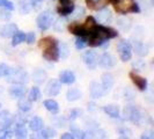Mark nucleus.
<instances>
[{
	"instance_id": "1",
	"label": "nucleus",
	"mask_w": 154,
	"mask_h": 139,
	"mask_svg": "<svg viewBox=\"0 0 154 139\" xmlns=\"http://www.w3.org/2000/svg\"><path fill=\"white\" fill-rule=\"evenodd\" d=\"M116 36H117V32L114 29L104 26H96L89 35L88 44L92 46H100L103 43H106V41L114 39Z\"/></svg>"
},
{
	"instance_id": "2",
	"label": "nucleus",
	"mask_w": 154,
	"mask_h": 139,
	"mask_svg": "<svg viewBox=\"0 0 154 139\" xmlns=\"http://www.w3.org/2000/svg\"><path fill=\"white\" fill-rule=\"evenodd\" d=\"M41 45H44L43 50V58L49 62H57L59 58L58 54V44L54 39L48 37L41 41Z\"/></svg>"
},
{
	"instance_id": "3",
	"label": "nucleus",
	"mask_w": 154,
	"mask_h": 139,
	"mask_svg": "<svg viewBox=\"0 0 154 139\" xmlns=\"http://www.w3.org/2000/svg\"><path fill=\"white\" fill-rule=\"evenodd\" d=\"M114 1V7L121 14H126L129 12L132 13H139L140 9L139 6L136 4L134 0H112Z\"/></svg>"
},
{
	"instance_id": "4",
	"label": "nucleus",
	"mask_w": 154,
	"mask_h": 139,
	"mask_svg": "<svg viewBox=\"0 0 154 139\" xmlns=\"http://www.w3.org/2000/svg\"><path fill=\"white\" fill-rule=\"evenodd\" d=\"M97 26V23L95 21V19L89 16L87 20H86L85 24L82 26H77V27H72L69 28L71 31L74 34V35H78V36H81V37H85V36H89L91 32L94 30V28Z\"/></svg>"
},
{
	"instance_id": "5",
	"label": "nucleus",
	"mask_w": 154,
	"mask_h": 139,
	"mask_svg": "<svg viewBox=\"0 0 154 139\" xmlns=\"http://www.w3.org/2000/svg\"><path fill=\"white\" fill-rule=\"evenodd\" d=\"M7 81L11 84H27L29 81V76L24 70H13L11 71V73L8 74Z\"/></svg>"
},
{
	"instance_id": "6",
	"label": "nucleus",
	"mask_w": 154,
	"mask_h": 139,
	"mask_svg": "<svg viewBox=\"0 0 154 139\" xmlns=\"http://www.w3.org/2000/svg\"><path fill=\"white\" fill-rule=\"evenodd\" d=\"M36 22L41 30H48L54 23V14L50 11H44L37 16Z\"/></svg>"
},
{
	"instance_id": "7",
	"label": "nucleus",
	"mask_w": 154,
	"mask_h": 139,
	"mask_svg": "<svg viewBox=\"0 0 154 139\" xmlns=\"http://www.w3.org/2000/svg\"><path fill=\"white\" fill-rule=\"evenodd\" d=\"M117 50L119 54V58L122 62H128L130 60L132 57V48L130 45V43L128 41L122 39L118 44H117Z\"/></svg>"
},
{
	"instance_id": "8",
	"label": "nucleus",
	"mask_w": 154,
	"mask_h": 139,
	"mask_svg": "<svg viewBox=\"0 0 154 139\" xmlns=\"http://www.w3.org/2000/svg\"><path fill=\"white\" fill-rule=\"evenodd\" d=\"M60 91H62V82L57 79L50 80L45 87V93L49 96H57Z\"/></svg>"
},
{
	"instance_id": "9",
	"label": "nucleus",
	"mask_w": 154,
	"mask_h": 139,
	"mask_svg": "<svg viewBox=\"0 0 154 139\" xmlns=\"http://www.w3.org/2000/svg\"><path fill=\"white\" fill-rule=\"evenodd\" d=\"M74 7L75 6H74V2L72 0H59V6L57 8V11L60 15L65 16L71 14Z\"/></svg>"
},
{
	"instance_id": "10",
	"label": "nucleus",
	"mask_w": 154,
	"mask_h": 139,
	"mask_svg": "<svg viewBox=\"0 0 154 139\" xmlns=\"http://www.w3.org/2000/svg\"><path fill=\"white\" fill-rule=\"evenodd\" d=\"M15 121V116L13 115L9 110H2L0 111V126L1 128H9Z\"/></svg>"
},
{
	"instance_id": "11",
	"label": "nucleus",
	"mask_w": 154,
	"mask_h": 139,
	"mask_svg": "<svg viewBox=\"0 0 154 139\" xmlns=\"http://www.w3.org/2000/svg\"><path fill=\"white\" fill-rule=\"evenodd\" d=\"M82 59L85 62L86 66L89 70L96 69V66H97V54H95L94 51H87V52H85Z\"/></svg>"
},
{
	"instance_id": "12",
	"label": "nucleus",
	"mask_w": 154,
	"mask_h": 139,
	"mask_svg": "<svg viewBox=\"0 0 154 139\" xmlns=\"http://www.w3.org/2000/svg\"><path fill=\"white\" fill-rule=\"evenodd\" d=\"M26 93H27V88L22 84H13V86L9 88V95L13 99L23 97L26 95Z\"/></svg>"
},
{
	"instance_id": "13",
	"label": "nucleus",
	"mask_w": 154,
	"mask_h": 139,
	"mask_svg": "<svg viewBox=\"0 0 154 139\" xmlns=\"http://www.w3.org/2000/svg\"><path fill=\"white\" fill-rule=\"evenodd\" d=\"M125 116H128V119H130L131 122L137 124L140 123V121L143 118L139 109H137L136 107H128L125 109Z\"/></svg>"
},
{
	"instance_id": "14",
	"label": "nucleus",
	"mask_w": 154,
	"mask_h": 139,
	"mask_svg": "<svg viewBox=\"0 0 154 139\" xmlns=\"http://www.w3.org/2000/svg\"><path fill=\"white\" fill-rule=\"evenodd\" d=\"M111 19H112V14H111V12L109 11L108 8H106V7H102L100 11L97 12V14H96V20H97L99 23H101V24L110 23Z\"/></svg>"
},
{
	"instance_id": "15",
	"label": "nucleus",
	"mask_w": 154,
	"mask_h": 139,
	"mask_svg": "<svg viewBox=\"0 0 154 139\" xmlns=\"http://www.w3.org/2000/svg\"><path fill=\"white\" fill-rule=\"evenodd\" d=\"M97 63H100V65L104 69H109V67H112L116 65V59L112 54H103L100 57V60H97Z\"/></svg>"
},
{
	"instance_id": "16",
	"label": "nucleus",
	"mask_w": 154,
	"mask_h": 139,
	"mask_svg": "<svg viewBox=\"0 0 154 139\" xmlns=\"http://www.w3.org/2000/svg\"><path fill=\"white\" fill-rule=\"evenodd\" d=\"M130 78H131L132 82L137 86L139 91H146L147 88V80L145 78L140 77L139 74L134 73V72H131L130 73Z\"/></svg>"
},
{
	"instance_id": "17",
	"label": "nucleus",
	"mask_w": 154,
	"mask_h": 139,
	"mask_svg": "<svg viewBox=\"0 0 154 139\" xmlns=\"http://www.w3.org/2000/svg\"><path fill=\"white\" fill-rule=\"evenodd\" d=\"M106 94H107V92L103 89L101 84L96 82V81H93L91 84V95H92L93 99H100Z\"/></svg>"
},
{
	"instance_id": "18",
	"label": "nucleus",
	"mask_w": 154,
	"mask_h": 139,
	"mask_svg": "<svg viewBox=\"0 0 154 139\" xmlns=\"http://www.w3.org/2000/svg\"><path fill=\"white\" fill-rule=\"evenodd\" d=\"M59 81L65 85H72L75 81V76L72 71L65 70V71L60 72V74H59Z\"/></svg>"
},
{
	"instance_id": "19",
	"label": "nucleus",
	"mask_w": 154,
	"mask_h": 139,
	"mask_svg": "<svg viewBox=\"0 0 154 139\" xmlns=\"http://www.w3.org/2000/svg\"><path fill=\"white\" fill-rule=\"evenodd\" d=\"M28 125H29V129L34 132H38L41 129H43V119L38 117V116H32L30 119L28 121Z\"/></svg>"
},
{
	"instance_id": "20",
	"label": "nucleus",
	"mask_w": 154,
	"mask_h": 139,
	"mask_svg": "<svg viewBox=\"0 0 154 139\" xmlns=\"http://www.w3.org/2000/svg\"><path fill=\"white\" fill-rule=\"evenodd\" d=\"M115 84V79H114V76L111 73H104L102 76V82H101V86L103 87V89L108 93L112 86Z\"/></svg>"
},
{
	"instance_id": "21",
	"label": "nucleus",
	"mask_w": 154,
	"mask_h": 139,
	"mask_svg": "<svg viewBox=\"0 0 154 139\" xmlns=\"http://www.w3.org/2000/svg\"><path fill=\"white\" fill-rule=\"evenodd\" d=\"M16 31H17V26L15 23H8L5 27H2V29L0 30V35L2 37L8 39V37H12Z\"/></svg>"
},
{
	"instance_id": "22",
	"label": "nucleus",
	"mask_w": 154,
	"mask_h": 139,
	"mask_svg": "<svg viewBox=\"0 0 154 139\" xmlns=\"http://www.w3.org/2000/svg\"><path fill=\"white\" fill-rule=\"evenodd\" d=\"M46 78H48V73L42 69L35 70L34 73H32V79H34V81H35L36 84H38V85L43 84L46 80Z\"/></svg>"
},
{
	"instance_id": "23",
	"label": "nucleus",
	"mask_w": 154,
	"mask_h": 139,
	"mask_svg": "<svg viewBox=\"0 0 154 139\" xmlns=\"http://www.w3.org/2000/svg\"><path fill=\"white\" fill-rule=\"evenodd\" d=\"M103 110L106 114H108L110 117L112 118H121V113H119V108L118 106L115 104H109V106H104Z\"/></svg>"
},
{
	"instance_id": "24",
	"label": "nucleus",
	"mask_w": 154,
	"mask_h": 139,
	"mask_svg": "<svg viewBox=\"0 0 154 139\" xmlns=\"http://www.w3.org/2000/svg\"><path fill=\"white\" fill-rule=\"evenodd\" d=\"M82 97V93L80 92L78 88H71L66 94V99L69 102H74V101L80 100Z\"/></svg>"
},
{
	"instance_id": "25",
	"label": "nucleus",
	"mask_w": 154,
	"mask_h": 139,
	"mask_svg": "<svg viewBox=\"0 0 154 139\" xmlns=\"http://www.w3.org/2000/svg\"><path fill=\"white\" fill-rule=\"evenodd\" d=\"M44 107L48 111H50L51 114H57L59 111V104L56 102L54 100L50 99V100H45L44 101Z\"/></svg>"
},
{
	"instance_id": "26",
	"label": "nucleus",
	"mask_w": 154,
	"mask_h": 139,
	"mask_svg": "<svg viewBox=\"0 0 154 139\" xmlns=\"http://www.w3.org/2000/svg\"><path fill=\"white\" fill-rule=\"evenodd\" d=\"M17 107L19 109L22 111V113H27V111H29L31 109V101L29 99H27V97H20V101H19V103H17Z\"/></svg>"
},
{
	"instance_id": "27",
	"label": "nucleus",
	"mask_w": 154,
	"mask_h": 139,
	"mask_svg": "<svg viewBox=\"0 0 154 139\" xmlns=\"http://www.w3.org/2000/svg\"><path fill=\"white\" fill-rule=\"evenodd\" d=\"M14 133L17 138H26L28 131L26 129V125L23 123H16L15 124V129H14Z\"/></svg>"
},
{
	"instance_id": "28",
	"label": "nucleus",
	"mask_w": 154,
	"mask_h": 139,
	"mask_svg": "<svg viewBox=\"0 0 154 139\" xmlns=\"http://www.w3.org/2000/svg\"><path fill=\"white\" fill-rule=\"evenodd\" d=\"M32 5H34V2L31 0H22L20 2V12L22 14L29 13L31 11V8H32Z\"/></svg>"
},
{
	"instance_id": "29",
	"label": "nucleus",
	"mask_w": 154,
	"mask_h": 139,
	"mask_svg": "<svg viewBox=\"0 0 154 139\" xmlns=\"http://www.w3.org/2000/svg\"><path fill=\"white\" fill-rule=\"evenodd\" d=\"M86 1L89 7L94 8V9H99V8L104 7L109 0H86Z\"/></svg>"
},
{
	"instance_id": "30",
	"label": "nucleus",
	"mask_w": 154,
	"mask_h": 139,
	"mask_svg": "<svg viewBox=\"0 0 154 139\" xmlns=\"http://www.w3.org/2000/svg\"><path fill=\"white\" fill-rule=\"evenodd\" d=\"M69 15H71L69 16L71 20H73V21L79 20V19H81L82 16L85 15V9H84V7H74V9L72 11V13Z\"/></svg>"
},
{
	"instance_id": "31",
	"label": "nucleus",
	"mask_w": 154,
	"mask_h": 139,
	"mask_svg": "<svg viewBox=\"0 0 154 139\" xmlns=\"http://www.w3.org/2000/svg\"><path fill=\"white\" fill-rule=\"evenodd\" d=\"M12 37H13L12 45L16 46V45H19V44H21L22 42H24V39H26V35H24V32H22V31H16Z\"/></svg>"
},
{
	"instance_id": "32",
	"label": "nucleus",
	"mask_w": 154,
	"mask_h": 139,
	"mask_svg": "<svg viewBox=\"0 0 154 139\" xmlns=\"http://www.w3.org/2000/svg\"><path fill=\"white\" fill-rule=\"evenodd\" d=\"M58 54H59V57L62 59H66L69 54V46L66 45L65 43H59L58 44Z\"/></svg>"
},
{
	"instance_id": "33",
	"label": "nucleus",
	"mask_w": 154,
	"mask_h": 139,
	"mask_svg": "<svg viewBox=\"0 0 154 139\" xmlns=\"http://www.w3.org/2000/svg\"><path fill=\"white\" fill-rule=\"evenodd\" d=\"M41 97V91H39L38 87H32L29 92V100L31 102H36L39 100Z\"/></svg>"
},
{
	"instance_id": "34",
	"label": "nucleus",
	"mask_w": 154,
	"mask_h": 139,
	"mask_svg": "<svg viewBox=\"0 0 154 139\" xmlns=\"http://www.w3.org/2000/svg\"><path fill=\"white\" fill-rule=\"evenodd\" d=\"M134 49L139 56H146L148 52V49L141 42H134Z\"/></svg>"
},
{
	"instance_id": "35",
	"label": "nucleus",
	"mask_w": 154,
	"mask_h": 139,
	"mask_svg": "<svg viewBox=\"0 0 154 139\" xmlns=\"http://www.w3.org/2000/svg\"><path fill=\"white\" fill-rule=\"evenodd\" d=\"M39 138H52L56 134V131L52 129H41L39 130Z\"/></svg>"
},
{
	"instance_id": "36",
	"label": "nucleus",
	"mask_w": 154,
	"mask_h": 139,
	"mask_svg": "<svg viewBox=\"0 0 154 139\" xmlns=\"http://www.w3.org/2000/svg\"><path fill=\"white\" fill-rule=\"evenodd\" d=\"M11 71H12V67H9L8 65L4 64V63H0V78L7 77L11 73Z\"/></svg>"
},
{
	"instance_id": "37",
	"label": "nucleus",
	"mask_w": 154,
	"mask_h": 139,
	"mask_svg": "<svg viewBox=\"0 0 154 139\" xmlns=\"http://www.w3.org/2000/svg\"><path fill=\"white\" fill-rule=\"evenodd\" d=\"M88 44V42L86 41L85 37H81V36H79L75 41V48H77L78 50H81V49H85L86 46Z\"/></svg>"
},
{
	"instance_id": "38",
	"label": "nucleus",
	"mask_w": 154,
	"mask_h": 139,
	"mask_svg": "<svg viewBox=\"0 0 154 139\" xmlns=\"http://www.w3.org/2000/svg\"><path fill=\"white\" fill-rule=\"evenodd\" d=\"M118 26L123 29V30H129V28H130V26H131V23H130V20L129 19H121V20H118Z\"/></svg>"
},
{
	"instance_id": "39",
	"label": "nucleus",
	"mask_w": 154,
	"mask_h": 139,
	"mask_svg": "<svg viewBox=\"0 0 154 139\" xmlns=\"http://www.w3.org/2000/svg\"><path fill=\"white\" fill-rule=\"evenodd\" d=\"M11 137H12V131L8 130V128H2V129H0V138L6 139V138H11Z\"/></svg>"
},
{
	"instance_id": "40",
	"label": "nucleus",
	"mask_w": 154,
	"mask_h": 139,
	"mask_svg": "<svg viewBox=\"0 0 154 139\" xmlns=\"http://www.w3.org/2000/svg\"><path fill=\"white\" fill-rule=\"evenodd\" d=\"M0 6L4 8H7L9 11H13L14 9V5L12 1H8V0H0Z\"/></svg>"
},
{
	"instance_id": "41",
	"label": "nucleus",
	"mask_w": 154,
	"mask_h": 139,
	"mask_svg": "<svg viewBox=\"0 0 154 139\" xmlns=\"http://www.w3.org/2000/svg\"><path fill=\"white\" fill-rule=\"evenodd\" d=\"M80 115H81V110H79V109H72V110L69 111V119H71V121H74V119H77Z\"/></svg>"
},
{
	"instance_id": "42",
	"label": "nucleus",
	"mask_w": 154,
	"mask_h": 139,
	"mask_svg": "<svg viewBox=\"0 0 154 139\" xmlns=\"http://www.w3.org/2000/svg\"><path fill=\"white\" fill-rule=\"evenodd\" d=\"M0 17L2 19V20H9L11 17H12V14H11V12H9V9L7 8H5V9H2L1 12H0Z\"/></svg>"
},
{
	"instance_id": "43",
	"label": "nucleus",
	"mask_w": 154,
	"mask_h": 139,
	"mask_svg": "<svg viewBox=\"0 0 154 139\" xmlns=\"http://www.w3.org/2000/svg\"><path fill=\"white\" fill-rule=\"evenodd\" d=\"M119 133H121V136L123 137V138H129L130 136L132 134V132H131V130L130 129H121L119 130Z\"/></svg>"
},
{
	"instance_id": "44",
	"label": "nucleus",
	"mask_w": 154,
	"mask_h": 139,
	"mask_svg": "<svg viewBox=\"0 0 154 139\" xmlns=\"http://www.w3.org/2000/svg\"><path fill=\"white\" fill-rule=\"evenodd\" d=\"M133 67H136V70L143 71V70L145 69V63L143 62V60H137L136 63H133Z\"/></svg>"
},
{
	"instance_id": "45",
	"label": "nucleus",
	"mask_w": 154,
	"mask_h": 139,
	"mask_svg": "<svg viewBox=\"0 0 154 139\" xmlns=\"http://www.w3.org/2000/svg\"><path fill=\"white\" fill-rule=\"evenodd\" d=\"M26 39H27V43L28 44H32L34 41H35V34L34 32H28V35H26Z\"/></svg>"
},
{
	"instance_id": "46",
	"label": "nucleus",
	"mask_w": 154,
	"mask_h": 139,
	"mask_svg": "<svg viewBox=\"0 0 154 139\" xmlns=\"http://www.w3.org/2000/svg\"><path fill=\"white\" fill-rule=\"evenodd\" d=\"M141 138H146V139H153L154 138V132L152 130H149V131H146L143 133V136H141Z\"/></svg>"
},
{
	"instance_id": "47",
	"label": "nucleus",
	"mask_w": 154,
	"mask_h": 139,
	"mask_svg": "<svg viewBox=\"0 0 154 139\" xmlns=\"http://www.w3.org/2000/svg\"><path fill=\"white\" fill-rule=\"evenodd\" d=\"M60 138H63V139H73L74 137H73V134H72L71 132H67V133H64V134H62V136H60Z\"/></svg>"
},
{
	"instance_id": "48",
	"label": "nucleus",
	"mask_w": 154,
	"mask_h": 139,
	"mask_svg": "<svg viewBox=\"0 0 154 139\" xmlns=\"http://www.w3.org/2000/svg\"><path fill=\"white\" fill-rule=\"evenodd\" d=\"M31 1L35 4V2H41V1H43V0H31Z\"/></svg>"
},
{
	"instance_id": "49",
	"label": "nucleus",
	"mask_w": 154,
	"mask_h": 139,
	"mask_svg": "<svg viewBox=\"0 0 154 139\" xmlns=\"http://www.w3.org/2000/svg\"><path fill=\"white\" fill-rule=\"evenodd\" d=\"M4 92V88H2V87H1V86H0V94H1V93Z\"/></svg>"
},
{
	"instance_id": "50",
	"label": "nucleus",
	"mask_w": 154,
	"mask_h": 139,
	"mask_svg": "<svg viewBox=\"0 0 154 139\" xmlns=\"http://www.w3.org/2000/svg\"><path fill=\"white\" fill-rule=\"evenodd\" d=\"M0 108H1V103H0Z\"/></svg>"
}]
</instances>
